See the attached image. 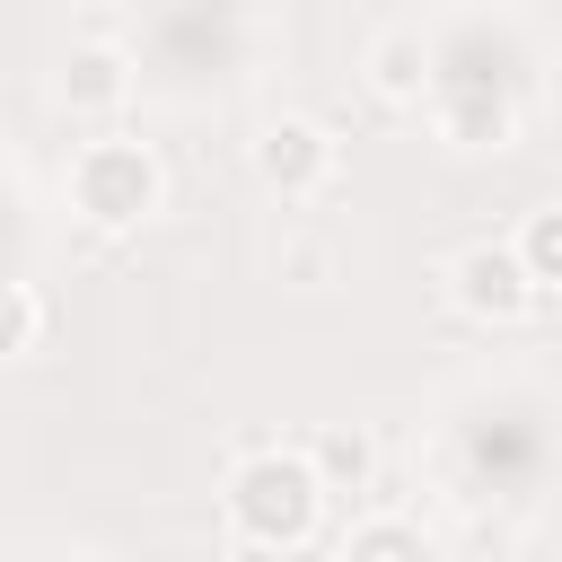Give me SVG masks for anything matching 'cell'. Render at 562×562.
<instances>
[{
	"label": "cell",
	"mask_w": 562,
	"mask_h": 562,
	"mask_svg": "<svg viewBox=\"0 0 562 562\" xmlns=\"http://www.w3.org/2000/svg\"><path fill=\"white\" fill-rule=\"evenodd\" d=\"M220 509H228V536H237V544H299V536L316 527L325 492H316V474H307L299 448H255V457L228 465Z\"/></svg>",
	"instance_id": "cell-1"
},
{
	"label": "cell",
	"mask_w": 562,
	"mask_h": 562,
	"mask_svg": "<svg viewBox=\"0 0 562 562\" xmlns=\"http://www.w3.org/2000/svg\"><path fill=\"white\" fill-rule=\"evenodd\" d=\"M430 79H439V53H430L422 26H378V35H369V88H378L386 105H422Z\"/></svg>",
	"instance_id": "cell-6"
},
{
	"label": "cell",
	"mask_w": 562,
	"mask_h": 562,
	"mask_svg": "<svg viewBox=\"0 0 562 562\" xmlns=\"http://www.w3.org/2000/svg\"><path fill=\"white\" fill-rule=\"evenodd\" d=\"M448 299H457V316H474V325H518V316L536 307V290H527V272H518V255H509L501 237H474V246L448 255Z\"/></svg>",
	"instance_id": "cell-4"
},
{
	"label": "cell",
	"mask_w": 562,
	"mask_h": 562,
	"mask_svg": "<svg viewBox=\"0 0 562 562\" xmlns=\"http://www.w3.org/2000/svg\"><path fill=\"white\" fill-rule=\"evenodd\" d=\"M299 457H307L316 492H369V474H378V439H369V430H342V422L316 430Z\"/></svg>",
	"instance_id": "cell-7"
},
{
	"label": "cell",
	"mask_w": 562,
	"mask_h": 562,
	"mask_svg": "<svg viewBox=\"0 0 562 562\" xmlns=\"http://www.w3.org/2000/svg\"><path fill=\"white\" fill-rule=\"evenodd\" d=\"M35 334H44V299L26 281H0V360L35 351Z\"/></svg>",
	"instance_id": "cell-10"
},
{
	"label": "cell",
	"mask_w": 562,
	"mask_h": 562,
	"mask_svg": "<svg viewBox=\"0 0 562 562\" xmlns=\"http://www.w3.org/2000/svg\"><path fill=\"white\" fill-rule=\"evenodd\" d=\"M193 562H237V553H228V544H220V553H193Z\"/></svg>",
	"instance_id": "cell-11"
},
{
	"label": "cell",
	"mask_w": 562,
	"mask_h": 562,
	"mask_svg": "<svg viewBox=\"0 0 562 562\" xmlns=\"http://www.w3.org/2000/svg\"><path fill=\"white\" fill-rule=\"evenodd\" d=\"M509 255H518V272H527V290L544 299V290L562 281V202H536V211H527V237H518Z\"/></svg>",
	"instance_id": "cell-8"
},
{
	"label": "cell",
	"mask_w": 562,
	"mask_h": 562,
	"mask_svg": "<svg viewBox=\"0 0 562 562\" xmlns=\"http://www.w3.org/2000/svg\"><path fill=\"white\" fill-rule=\"evenodd\" d=\"M158 193H167V167H158L149 140L105 132V140H88V149L70 158V202H79V220H97V228H140V220L158 211Z\"/></svg>",
	"instance_id": "cell-2"
},
{
	"label": "cell",
	"mask_w": 562,
	"mask_h": 562,
	"mask_svg": "<svg viewBox=\"0 0 562 562\" xmlns=\"http://www.w3.org/2000/svg\"><path fill=\"white\" fill-rule=\"evenodd\" d=\"M342 562H439V553H430V536L413 518H369V527H351Z\"/></svg>",
	"instance_id": "cell-9"
},
{
	"label": "cell",
	"mask_w": 562,
	"mask_h": 562,
	"mask_svg": "<svg viewBox=\"0 0 562 562\" xmlns=\"http://www.w3.org/2000/svg\"><path fill=\"white\" fill-rule=\"evenodd\" d=\"M246 158H255V176H263L281 202H307V193L334 184V132H325L316 114H272V123L246 140Z\"/></svg>",
	"instance_id": "cell-3"
},
{
	"label": "cell",
	"mask_w": 562,
	"mask_h": 562,
	"mask_svg": "<svg viewBox=\"0 0 562 562\" xmlns=\"http://www.w3.org/2000/svg\"><path fill=\"white\" fill-rule=\"evenodd\" d=\"M53 97H61L70 114H114V105L132 97V53H123L114 35H88V44H70V53H61V79H53Z\"/></svg>",
	"instance_id": "cell-5"
}]
</instances>
